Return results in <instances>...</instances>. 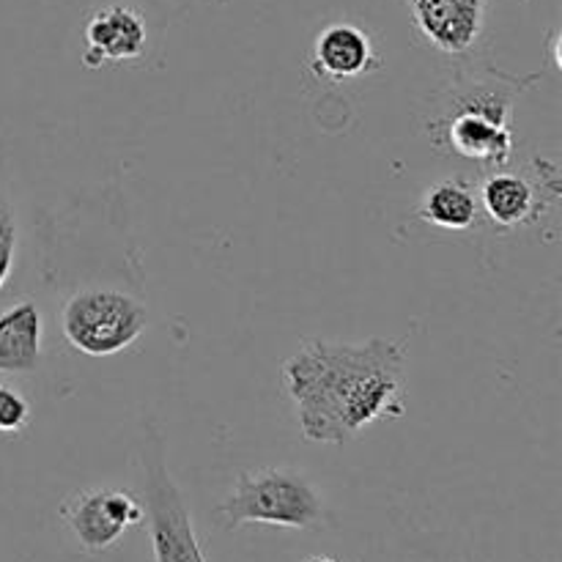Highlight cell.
<instances>
[{
	"label": "cell",
	"instance_id": "15",
	"mask_svg": "<svg viewBox=\"0 0 562 562\" xmlns=\"http://www.w3.org/2000/svg\"><path fill=\"white\" fill-rule=\"evenodd\" d=\"M137 3H140V5H162L165 0H137Z\"/></svg>",
	"mask_w": 562,
	"mask_h": 562
},
{
	"label": "cell",
	"instance_id": "12",
	"mask_svg": "<svg viewBox=\"0 0 562 562\" xmlns=\"http://www.w3.org/2000/svg\"><path fill=\"white\" fill-rule=\"evenodd\" d=\"M423 223L442 231H470L481 220L477 192L467 179H442L431 184L417 206Z\"/></svg>",
	"mask_w": 562,
	"mask_h": 562
},
{
	"label": "cell",
	"instance_id": "17",
	"mask_svg": "<svg viewBox=\"0 0 562 562\" xmlns=\"http://www.w3.org/2000/svg\"><path fill=\"white\" fill-rule=\"evenodd\" d=\"M450 562H477V560H467V558H464V560H450Z\"/></svg>",
	"mask_w": 562,
	"mask_h": 562
},
{
	"label": "cell",
	"instance_id": "4",
	"mask_svg": "<svg viewBox=\"0 0 562 562\" xmlns=\"http://www.w3.org/2000/svg\"><path fill=\"white\" fill-rule=\"evenodd\" d=\"M168 439L154 417L143 420V519L154 562H206L187 499L168 470Z\"/></svg>",
	"mask_w": 562,
	"mask_h": 562
},
{
	"label": "cell",
	"instance_id": "16",
	"mask_svg": "<svg viewBox=\"0 0 562 562\" xmlns=\"http://www.w3.org/2000/svg\"><path fill=\"white\" fill-rule=\"evenodd\" d=\"M305 562H338V560H333V558H311V560H305Z\"/></svg>",
	"mask_w": 562,
	"mask_h": 562
},
{
	"label": "cell",
	"instance_id": "14",
	"mask_svg": "<svg viewBox=\"0 0 562 562\" xmlns=\"http://www.w3.org/2000/svg\"><path fill=\"white\" fill-rule=\"evenodd\" d=\"M31 423V404L9 382H0V437H16Z\"/></svg>",
	"mask_w": 562,
	"mask_h": 562
},
{
	"label": "cell",
	"instance_id": "9",
	"mask_svg": "<svg viewBox=\"0 0 562 562\" xmlns=\"http://www.w3.org/2000/svg\"><path fill=\"white\" fill-rule=\"evenodd\" d=\"M543 192L558 195L560 184H538V181L527 179L525 173H514V170L497 168L477 192V203H481V214H486L494 225L499 228H521V225L536 223L549 206Z\"/></svg>",
	"mask_w": 562,
	"mask_h": 562
},
{
	"label": "cell",
	"instance_id": "13",
	"mask_svg": "<svg viewBox=\"0 0 562 562\" xmlns=\"http://www.w3.org/2000/svg\"><path fill=\"white\" fill-rule=\"evenodd\" d=\"M16 258V214L11 206V198L5 192L3 181H0V291L9 283L11 272H14Z\"/></svg>",
	"mask_w": 562,
	"mask_h": 562
},
{
	"label": "cell",
	"instance_id": "6",
	"mask_svg": "<svg viewBox=\"0 0 562 562\" xmlns=\"http://www.w3.org/2000/svg\"><path fill=\"white\" fill-rule=\"evenodd\" d=\"M60 519L82 552L99 554L113 547L126 530L143 525V505L126 488H82L60 505Z\"/></svg>",
	"mask_w": 562,
	"mask_h": 562
},
{
	"label": "cell",
	"instance_id": "11",
	"mask_svg": "<svg viewBox=\"0 0 562 562\" xmlns=\"http://www.w3.org/2000/svg\"><path fill=\"white\" fill-rule=\"evenodd\" d=\"M44 313L36 300L22 296L0 311V373L25 376L42 362Z\"/></svg>",
	"mask_w": 562,
	"mask_h": 562
},
{
	"label": "cell",
	"instance_id": "5",
	"mask_svg": "<svg viewBox=\"0 0 562 562\" xmlns=\"http://www.w3.org/2000/svg\"><path fill=\"white\" fill-rule=\"evenodd\" d=\"M146 305L119 289L86 285L60 307L66 344L86 357H113L146 333Z\"/></svg>",
	"mask_w": 562,
	"mask_h": 562
},
{
	"label": "cell",
	"instance_id": "1",
	"mask_svg": "<svg viewBox=\"0 0 562 562\" xmlns=\"http://www.w3.org/2000/svg\"><path fill=\"white\" fill-rule=\"evenodd\" d=\"M406 349L401 340H305L283 362L280 382L307 442L346 445L406 412Z\"/></svg>",
	"mask_w": 562,
	"mask_h": 562
},
{
	"label": "cell",
	"instance_id": "18",
	"mask_svg": "<svg viewBox=\"0 0 562 562\" xmlns=\"http://www.w3.org/2000/svg\"><path fill=\"white\" fill-rule=\"evenodd\" d=\"M214 3H228V0H214Z\"/></svg>",
	"mask_w": 562,
	"mask_h": 562
},
{
	"label": "cell",
	"instance_id": "10",
	"mask_svg": "<svg viewBox=\"0 0 562 562\" xmlns=\"http://www.w3.org/2000/svg\"><path fill=\"white\" fill-rule=\"evenodd\" d=\"M311 69L329 82H349L382 69L371 36L351 22H333L313 42Z\"/></svg>",
	"mask_w": 562,
	"mask_h": 562
},
{
	"label": "cell",
	"instance_id": "2",
	"mask_svg": "<svg viewBox=\"0 0 562 562\" xmlns=\"http://www.w3.org/2000/svg\"><path fill=\"white\" fill-rule=\"evenodd\" d=\"M497 75V80L475 77L464 82L450 97V102L428 121L434 143L439 148H450L470 162L483 165L488 170L505 168L514 157V132H510V113L514 102L527 88V80Z\"/></svg>",
	"mask_w": 562,
	"mask_h": 562
},
{
	"label": "cell",
	"instance_id": "8",
	"mask_svg": "<svg viewBox=\"0 0 562 562\" xmlns=\"http://www.w3.org/2000/svg\"><path fill=\"white\" fill-rule=\"evenodd\" d=\"M417 33L448 55H464L481 42L488 0H406Z\"/></svg>",
	"mask_w": 562,
	"mask_h": 562
},
{
	"label": "cell",
	"instance_id": "7",
	"mask_svg": "<svg viewBox=\"0 0 562 562\" xmlns=\"http://www.w3.org/2000/svg\"><path fill=\"white\" fill-rule=\"evenodd\" d=\"M82 66L102 69L140 60L146 55L148 27L137 9L126 3H110L91 11L82 27Z\"/></svg>",
	"mask_w": 562,
	"mask_h": 562
},
{
	"label": "cell",
	"instance_id": "3",
	"mask_svg": "<svg viewBox=\"0 0 562 562\" xmlns=\"http://www.w3.org/2000/svg\"><path fill=\"white\" fill-rule=\"evenodd\" d=\"M225 530L245 525H272L313 530L324 521V499L311 477L291 467H261L236 477L228 497L217 505Z\"/></svg>",
	"mask_w": 562,
	"mask_h": 562
}]
</instances>
